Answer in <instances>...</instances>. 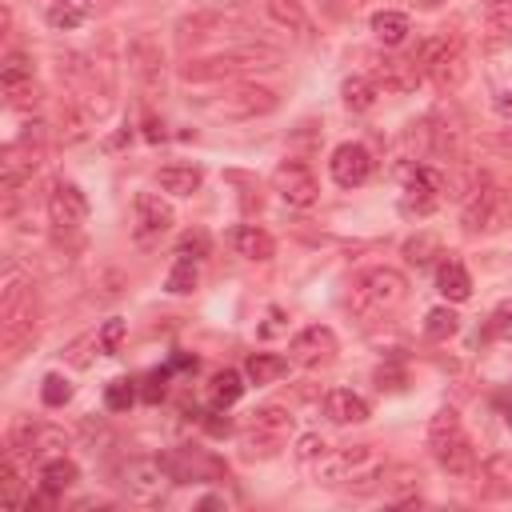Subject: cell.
<instances>
[{"label":"cell","instance_id":"cell-1","mask_svg":"<svg viewBox=\"0 0 512 512\" xmlns=\"http://www.w3.org/2000/svg\"><path fill=\"white\" fill-rule=\"evenodd\" d=\"M0 336L8 356H16L36 336V296L16 268L4 272V288H0Z\"/></svg>","mask_w":512,"mask_h":512},{"label":"cell","instance_id":"cell-2","mask_svg":"<svg viewBox=\"0 0 512 512\" xmlns=\"http://www.w3.org/2000/svg\"><path fill=\"white\" fill-rule=\"evenodd\" d=\"M256 68H276V52L272 48H228V52L196 56V60L180 64V80L208 84V80H232V76H244Z\"/></svg>","mask_w":512,"mask_h":512},{"label":"cell","instance_id":"cell-3","mask_svg":"<svg viewBox=\"0 0 512 512\" xmlns=\"http://www.w3.org/2000/svg\"><path fill=\"white\" fill-rule=\"evenodd\" d=\"M276 104H280V96L268 84H232L216 96H204L196 108L212 120H256V116L276 112Z\"/></svg>","mask_w":512,"mask_h":512},{"label":"cell","instance_id":"cell-4","mask_svg":"<svg viewBox=\"0 0 512 512\" xmlns=\"http://www.w3.org/2000/svg\"><path fill=\"white\" fill-rule=\"evenodd\" d=\"M384 476L376 444H344V448H328L316 460V480L320 484H352V480H376Z\"/></svg>","mask_w":512,"mask_h":512},{"label":"cell","instance_id":"cell-5","mask_svg":"<svg viewBox=\"0 0 512 512\" xmlns=\"http://www.w3.org/2000/svg\"><path fill=\"white\" fill-rule=\"evenodd\" d=\"M416 68L436 80L440 88H460L464 76H468V56H464V44L456 36H428L420 48H416Z\"/></svg>","mask_w":512,"mask_h":512},{"label":"cell","instance_id":"cell-6","mask_svg":"<svg viewBox=\"0 0 512 512\" xmlns=\"http://www.w3.org/2000/svg\"><path fill=\"white\" fill-rule=\"evenodd\" d=\"M404 300H408V280H404V272H396V268H388V264H376V268L360 272V280H356V304H360L368 316H388V312H396Z\"/></svg>","mask_w":512,"mask_h":512},{"label":"cell","instance_id":"cell-7","mask_svg":"<svg viewBox=\"0 0 512 512\" xmlns=\"http://www.w3.org/2000/svg\"><path fill=\"white\" fill-rule=\"evenodd\" d=\"M504 216H508V196H504V188H500L496 180H484V176H480V184L468 192V200H464V208H460V228H464L468 236H484V232L500 228Z\"/></svg>","mask_w":512,"mask_h":512},{"label":"cell","instance_id":"cell-8","mask_svg":"<svg viewBox=\"0 0 512 512\" xmlns=\"http://www.w3.org/2000/svg\"><path fill=\"white\" fill-rule=\"evenodd\" d=\"M72 444V436L56 424H40L28 416H16L8 428V452L16 456H60Z\"/></svg>","mask_w":512,"mask_h":512},{"label":"cell","instance_id":"cell-9","mask_svg":"<svg viewBox=\"0 0 512 512\" xmlns=\"http://www.w3.org/2000/svg\"><path fill=\"white\" fill-rule=\"evenodd\" d=\"M444 172L432 168V164H412L408 176H404V196H400V212L404 216H428L436 212V204L444 200Z\"/></svg>","mask_w":512,"mask_h":512},{"label":"cell","instance_id":"cell-10","mask_svg":"<svg viewBox=\"0 0 512 512\" xmlns=\"http://www.w3.org/2000/svg\"><path fill=\"white\" fill-rule=\"evenodd\" d=\"M120 476H124V488H128V496L136 504H160L168 496V484L176 480L168 460H148V456L144 460H128Z\"/></svg>","mask_w":512,"mask_h":512},{"label":"cell","instance_id":"cell-11","mask_svg":"<svg viewBox=\"0 0 512 512\" xmlns=\"http://www.w3.org/2000/svg\"><path fill=\"white\" fill-rule=\"evenodd\" d=\"M336 352H340V344L328 324H308L288 340V360L300 368H328L336 360Z\"/></svg>","mask_w":512,"mask_h":512},{"label":"cell","instance_id":"cell-12","mask_svg":"<svg viewBox=\"0 0 512 512\" xmlns=\"http://www.w3.org/2000/svg\"><path fill=\"white\" fill-rule=\"evenodd\" d=\"M272 188H276V196H280L288 208H312V204L320 200V184H316L312 168L300 164V160H284V164H276V172H272Z\"/></svg>","mask_w":512,"mask_h":512},{"label":"cell","instance_id":"cell-13","mask_svg":"<svg viewBox=\"0 0 512 512\" xmlns=\"http://www.w3.org/2000/svg\"><path fill=\"white\" fill-rule=\"evenodd\" d=\"M372 172H376V160H372V152L364 144L348 140V144H336L332 156H328V176L340 188H360V184L372 180Z\"/></svg>","mask_w":512,"mask_h":512},{"label":"cell","instance_id":"cell-14","mask_svg":"<svg viewBox=\"0 0 512 512\" xmlns=\"http://www.w3.org/2000/svg\"><path fill=\"white\" fill-rule=\"evenodd\" d=\"M172 224H176V212H172V204H168L164 196H156V192H136V200H132V236H136L140 244L156 240V236L168 232Z\"/></svg>","mask_w":512,"mask_h":512},{"label":"cell","instance_id":"cell-15","mask_svg":"<svg viewBox=\"0 0 512 512\" xmlns=\"http://www.w3.org/2000/svg\"><path fill=\"white\" fill-rule=\"evenodd\" d=\"M84 220H88V200H84V192H80L76 184H68V180L52 184V192H48V224H52L56 232H76Z\"/></svg>","mask_w":512,"mask_h":512},{"label":"cell","instance_id":"cell-16","mask_svg":"<svg viewBox=\"0 0 512 512\" xmlns=\"http://www.w3.org/2000/svg\"><path fill=\"white\" fill-rule=\"evenodd\" d=\"M128 64H132V76L140 80V88L156 92L164 84V48L152 36H136L128 44Z\"/></svg>","mask_w":512,"mask_h":512},{"label":"cell","instance_id":"cell-17","mask_svg":"<svg viewBox=\"0 0 512 512\" xmlns=\"http://www.w3.org/2000/svg\"><path fill=\"white\" fill-rule=\"evenodd\" d=\"M40 140H28V136H20V140H12L8 148H4V160H0V184H4V192H12L24 176H32L36 172V164H40Z\"/></svg>","mask_w":512,"mask_h":512},{"label":"cell","instance_id":"cell-18","mask_svg":"<svg viewBox=\"0 0 512 512\" xmlns=\"http://www.w3.org/2000/svg\"><path fill=\"white\" fill-rule=\"evenodd\" d=\"M476 492L484 500L512 496V452H492L484 464H476Z\"/></svg>","mask_w":512,"mask_h":512},{"label":"cell","instance_id":"cell-19","mask_svg":"<svg viewBox=\"0 0 512 512\" xmlns=\"http://www.w3.org/2000/svg\"><path fill=\"white\" fill-rule=\"evenodd\" d=\"M420 68H416V60H404V56H380L376 60V68H372V80H376V88L380 92H412L416 84H420Z\"/></svg>","mask_w":512,"mask_h":512},{"label":"cell","instance_id":"cell-20","mask_svg":"<svg viewBox=\"0 0 512 512\" xmlns=\"http://www.w3.org/2000/svg\"><path fill=\"white\" fill-rule=\"evenodd\" d=\"M228 244H232L236 256H244L252 264H264V260L276 256V240L260 224H236V228H228Z\"/></svg>","mask_w":512,"mask_h":512},{"label":"cell","instance_id":"cell-21","mask_svg":"<svg viewBox=\"0 0 512 512\" xmlns=\"http://www.w3.org/2000/svg\"><path fill=\"white\" fill-rule=\"evenodd\" d=\"M324 416L332 424H364L368 420V400L356 396L352 388H332L324 396Z\"/></svg>","mask_w":512,"mask_h":512},{"label":"cell","instance_id":"cell-22","mask_svg":"<svg viewBox=\"0 0 512 512\" xmlns=\"http://www.w3.org/2000/svg\"><path fill=\"white\" fill-rule=\"evenodd\" d=\"M436 460H440V468L448 472V476H476V444L460 432V436H452L444 448H436Z\"/></svg>","mask_w":512,"mask_h":512},{"label":"cell","instance_id":"cell-23","mask_svg":"<svg viewBox=\"0 0 512 512\" xmlns=\"http://www.w3.org/2000/svg\"><path fill=\"white\" fill-rule=\"evenodd\" d=\"M156 184L172 196H196L200 184H204V168L200 164H164L156 172Z\"/></svg>","mask_w":512,"mask_h":512},{"label":"cell","instance_id":"cell-24","mask_svg":"<svg viewBox=\"0 0 512 512\" xmlns=\"http://www.w3.org/2000/svg\"><path fill=\"white\" fill-rule=\"evenodd\" d=\"M436 292L448 300V304H464L472 296V276L460 260H440L436 268Z\"/></svg>","mask_w":512,"mask_h":512},{"label":"cell","instance_id":"cell-25","mask_svg":"<svg viewBox=\"0 0 512 512\" xmlns=\"http://www.w3.org/2000/svg\"><path fill=\"white\" fill-rule=\"evenodd\" d=\"M264 16L272 24H280L284 32H296V36H308L312 32V20L300 8V0H264Z\"/></svg>","mask_w":512,"mask_h":512},{"label":"cell","instance_id":"cell-26","mask_svg":"<svg viewBox=\"0 0 512 512\" xmlns=\"http://www.w3.org/2000/svg\"><path fill=\"white\" fill-rule=\"evenodd\" d=\"M80 480V468H76V460H68L64 452L60 456H48L44 464H40V484H44V492H64V488H72Z\"/></svg>","mask_w":512,"mask_h":512},{"label":"cell","instance_id":"cell-27","mask_svg":"<svg viewBox=\"0 0 512 512\" xmlns=\"http://www.w3.org/2000/svg\"><path fill=\"white\" fill-rule=\"evenodd\" d=\"M376 96H380V88H376L372 76H348V80L340 84V104H344L348 112H368V108L376 104Z\"/></svg>","mask_w":512,"mask_h":512},{"label":"cell","instance_id":"cell-28","mask_svg":"<svg viewBox=\"0 0 512 512\" xmlns=\"http://www.w3.org/2000/svg\"><path fill=\"white\" fill-rule=\"evenodd\" d=\"M372 32H376V40H380V44H388V48H400V44L408 40L412 24H408V16H404V12H392V8H384V12H376V16H372Z\"/></svg>","mask_w":512,"mask_h":512},{"label":"cell","instance_id":"cell-29","mask_svg":"<svg viewBox=\"0 0 512 512\" xmlns=\"http://www.w3.org/2000/svg\"><path fill=\"white\" fill-rule=\"evenodd\" d=\"M240 396H244V376H240L236 368H220V372L208 380V400H212L216 408H232Z\"/></svg>","mask_w":512,"mask_h":512},{"label":"cell","instance_id":"cell-30","mask_svg":"<svg viewBox=\"0 0 512 512\" xmlns=\"http://www.w3.org/2000/svg\"><path fill=\"white\" fill-rule=\"evenodd\" d=\"M464 432V424H460V412L456 408H436L432 416H428V432H424V440H428V448L436 452V448H444L452 436H460Z\"/></svg>","mask_w":512,"mask_h":512},{"label":"cell","instance_id":"cell-31","mask_svg":"<svg viewBox=\"0 0 512 512\" xmlns=\"http://www.w3.org/2000/svg\"><path fill=\"white\" fill-rule=\"evenodd\" d=\"M284 372H288V360L276 356V352H252L248 364H244V376L252 384H276Z\"/></svg>","mask_w":512,"mask_h":512},{"label":"cell","instance_id":"cell-32","mask_svg":"<svg viewBox=\"0 0 512 512\" xmlns=\"http://www.w3.org/2000/svg\"><path fill=\"white\" fill-rule=\"evenodd\" d=\"M44 20H48V28H56V32H72V28H80V24L88 20V8H84L80 0H52V4L44 8Z\"/></svg>","mask_w":512,"mask_h":512},{"label":"cell","instance_id":"cell-33","mask_svg":"<svg viewBox=\"0 0 512 512\" xmlns=\"http://www.w3.org/2000/svg\"><path fill=\"white\" fill-rule=\"evenodd\" d=\"M196 284H200V268H196V260L176 256L172 268H168V276H164V292H172V296H188V292H196Z\"/></svg>","mask_w":512,"mask_h":512},{"label":"cell","instance_id":"cell-34","mask_svg":"<svg viewBox=\"0 0 512 512\" xmlns=\"http://www.w3.org/2000/svg\"><path fill=\"white\" fill-rule=\"evenodd\" d=\"M456 332H460V316H456L448 304L428 308V316H424V336H428V340H448V336H456Z\"/></svg>","mask_w":512,"mask_h":512},{"label":"cell","instance_id":"cell-35","mask_svg":"<svg viewBox=\"0 0 512 512\" xmlns=\"http://www.w3.org/2000/svg\"><path fill=\"white\" fill-rule=\"evenodd\" d=\"M280 444H284V436L264 432V428H252V424H248V432L240 436V448H244V456H248V460H256V456H276V452H280Z\"/></svg>","mask_w":512,"mask_h":512},{"label":"cell","instance_id":"cell-36","mask_svg":"<svg viewBox=\"0 0 512 512\" xmlns=\"http://www.w3.org/2000/svg\"><path fill=\"white\" fill-rule=\"evenodd\" d=\"M248 424H252V428H264V432H276V436L288 440V432H292V412H288V408H276V404H264V408L252 412Z\"/></svg>","mask_w":512,"mask_h":512},{"label":"cell","instance_id":"cell-37","mask_svg":"<svg viewBox=\"0 0 512 512\" xmlns=\"http://www.w3.org/2000/svg\"><path fill=\"white\" fill-rule=\"evenodd\" d=\"M432 256H440V240L432 232H416L412 240H404V260L408 264L424 268V264H432Z\"/></svg>","mask_w":512,"mask_h":512},{"label":"cell","instance_id":"cell-38","mask_svg":"<svg viewBox=\"0 0 512 512\" xmlns=\"http://www.w3.org/2000/svg\"><path fill=\"white\" fill-rule=\"evenodd\" d=\"M132 400H136V384L128 376H116V380L104 384V408L108 412H128Z\"/></svg>","mask_w":512,"mask_h":512},{"label":"cell","instance_id":"cell-39","mask_svg":"<svg viewBox=\"0 0 512 512\" xmlns=\"http://www.w3.org/2000/svg\"><path fill=\"white\" fill-rule=\"evenodd\" d=\"M28 80H32V60L24 52H8L4 64H0V84L16 88V84H28Z\"/></svg>","mask_w":512,"mask_h":512},{"label":"cell","instance_id":"cell-40","mask_svg":"<svg viewBox=\"0 0 512 512\" xmlns=\"http://www.w3.org/2000/svg\"><path fill=\"white\" fill-rule=\"evenodd\" d=\"M84 136H88V116L76 104H64L60 108V140L64 144H80Z\"/></svg>","mask_w":512,"mask_h":512},{"label":"cell","instance_id":"cell-41","mask_svg":"<svg viewBox=\"0 0 512 512\" xmlns=\"http://www.w3.org/2000/svg\"><path fill=\"white\" fill-rule=\"evenodd\" d=\"M20 488H24V480H20V468H16V452H8L4 464H0V500L8 508L20 504Z\"/></svg>","mask_w":512,"mask_h":512},{"label":"cell","instance_id":"cell-42","mask_svg":"<svg viewBox=\"0 0 512 512\" xmlns=\"http://www.w3.org/2000/svg\"><path fill=\"white\" fill-rule=\"evenodd\" d=\"M40 400H44L48 408H64V404L72 400V380L60 376V372H48L44 384H40Z\"/></svg>","mask_w":512,"mask_h":512},{"label":"cell","instance_id":"cell-43","mask_svg":"<svg viewBox=\"0 0 512 512\" xmlns=\"http://www.w3.org/2000/svg\"><path fill=\"white\" fill-rule=\"evenodd\" d=\"M508 40H512V0L492 4L488 16V44H508Z\"/></svg>","mask_w":512,"mask_h":512},{"label":"cell","instance_id":"cell-44","mask_svg":"<svg viewBox=\"0 0 512 512\" xmlns=\"http://www.w3.org/2000/svg\"><path fill=\"white\" fill-rule=\"evenodd\" d=\"M124 332H128V324L120 320V316H112V320H104L100 324V332H96V344H100V352H120V340H124Z\"/></svg>","mask_w":512,"mask_h":512},{"label":"cell","instance_id":"cell-45","mask_svg":"<svg viewBox=\"0 0 512 512\" xmlns=\"http://www.w3.org/2000/svg\"><path fill=\"white\" fill-rule=\"evenodd\" d=\"M488 336L492 340H512V300H500L488 316Z\"/></svg>","mask_w":512,"mask_h":512},{"label":"cell","instance_id":"cell-46","mask_svg":"<svg viewBox=\"0 0 512 512\" xmlns=\"http://www.w3.org/2000/svg\"><path fill=\"white\" fill-rule=\"evenodd\" d=\"M324 452H328V440L316 436V432H304V436L296 440V460H304V464H316Z\"/></svg>","mask_w":512,"mask_h":512},{"label":"cell","instance_id":"cell-47","mask_svg":"<svg viewBox=\"0 0 512 512\" xmlns=\"http://www.w3.org/2000/svg\"><path fill=\"white\" fill-rule=\"evenodd\" d=\"M176 256L204 260V256H208V236H204V232H184V236H180V244H176Z\"/></svg>","mask_w":512,"mask_h":512},{"label":"cell","instance_id":"cell-48","mask_svg":"<svg viewBox=\"0 0 512 512\" xmlns=\"http://www.w3.org/2000/svg\"><path fill=\"white\" fill-rule=\"evenodd\" d=\"M4 96H8L12 108H36L40 104V88L32 80L28 84H16V88H4Z\"/></svg>","mask_w":512,"mask_h":512},{"label":"cell","instance_id":"cell-49","mask_svg":"<svg viewBox=\"0 0 512 512\" xmlns=\"http://www.w3.org/2000/svg\"><path fill=\"white\" fill-rule=\"evenodd\" d=\"M492 112H496L500 120H512V88H508V92H496V96H492Z\"/></svg>","mask_w":512,"mask_h":512},{"label":"cell","instance_id":"cell-50","mask_svg":"<svg viewBox=\"0 0 512 512\" xmlns=\"http://www.w3.org/2000/svg\"><path fill=\"white\" fill-rule=\"evenodd\" d=\"M160 396H164V372H152L148 388H144V400H160Z\"/></svg>","mask_w":512,"mask_h":512},{"label":"cell","instance_id":"cell-51","mask_svg":"<svg viewBox=\"0 0 512 512\" xmlns=\"http://www.w3.org/2000/svg\"><path fill=\"white\" fill-rule=\"evenodd\" d=\"M144 136H148V140H160V136H164V128H160L156 120H148V124H144Z\"/></svg>","mask_w":512,"mask_h":512},{"label":"cell","instance_id":"cell-52","mask_svg":"<svg viewBox=\"0 0 512 512\" xmlns=\"http://www.w3.org/2000/svg\"><path fill=\"white\" fill-rule=\"evenodd\" d=\"M424 8H440V4H448V0H420Z\"/></svg>","mask_w":512,"mask_h":512},{"label":"cell","instance_id":"cell-53","mask_svg":"<svg viewBox=\"0 0 512 512\" xmlns=\"http://www.w3.org/2000/svg\"><path fill=\"white\" fill-rule=\"evenodd\" d=\"M480 4H488V8H492V4H504V0H480Z\"/></svg>","mask_w":512,"mask_h":512},{"label":"cell","instance_id":"cell-54","mask_svg":"<svg viewBox=\"0 0 512 512\" xmlns=\"http://www.w3.org/2000/svg\"><path fill=\"white\" fill-rule=\"evenodd\" d=\"M348 4H364V0H348Z\"/></svg>","mask_w":512,"mask_h":512},{"label":"cell","instance_id":"cell-55","mask_svg":"<svg viewBox=\"0 0 512 512\" xmlns=\"http://www.w3.org/2000/svg\"><path fill=\"white\" fill-rule=\"evenodd\" d=\"M508 424H512V412H508Z\"/></svg>","mask_w":512,"mask_h":512}]
</instances>
